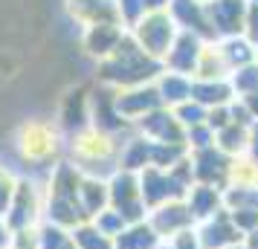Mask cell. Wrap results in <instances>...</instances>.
I'll return each mask as SVG.
<instances>
[{
  "instance_id": "52a82bcc",
  "label": "cell",
  "mask_w": 258,
  "mask_h": 249,
  "mask_svg": "<svg viewBox=\"0 0 258 249\" xmlns=\"http://www.w3.org/2000/svg\"><path fill=\"white\" fill-rule=\"evenodd\" d=\"M6 226L9 229H29V226H38L44 220V189L35 186L32 180L18 177V189H15V197L9 203V212H6Z\"/></svg>"
},
{
  "instance_id": "ac0fdd59",
  "label": "cell",
  "mask_w": 258,
  "mask_h": 249,
  "mask_svg": "<svg viewBox=\"0 0 258 249\" xmlns=\"http://www.w3.org/2000/svg\"><path fill=\"white\" fill-rule=\"evenodd\" d=\"M79 203H82V212L87 220H93L99 212H105L107 209V177L84 174L82 186H79Z\"/></svg>"
},
{
  "instance_id": "8d00e7d4",
  "label": "cell",
  "mask_w": 258,
  "mask_h": 249,
  "mask_svg": "<svg viewBox=\"0 0 258 249\" xmlns=\"http://www.w3.org/2000/svg\"><path fill=\"white\" fill-rule=\"evenodd\" d=\"M244 249H258V229H255V232H249V240H246Z\"/></svg>"
},
{
  "instance_id": "f546056e",
  "label": "cell",
  "mask_w": 258,
  "mask_h": 249,
  "mask_svg": "<svg viewBox=\"0 0 258 249\" xmlns=\"http://www.w3.org/2000/svg\"><path fill=\"white\" fill-rule=\"evenodd\" d=\"M177 122L183 125V128H195V125H203V119H206V107L198 105V102H183V105H177Z\"/></svg>"
},
{
  "instance_id": "b9f144b4",
  "label": "cell",
  "mask_w": 258,
  "mask_h": 249,
  "mask_svg": "<svg viewBox=\"0 0 258 249\" xmlns=\"http://www.w3.org/2000/svg\"><path fill=\"white\" fill-rule=\"evenodd\" d=\"M70 249H76V246H70Z\"/></svg>"
},
{
  "instance_id": "8992f818",
  "label": "cell",
  "mask_w": 258,
  "mask_h": 249,
  "mask_svg": "<svg viewBox=\"0 0 258 249\" xmlns=\"http://www.w3.org/2000/svg\"><path fill=\"white\" fill-rule=\"evenodd\" d=\"M128 35L137 41V47H140L145 55L163 61L165 52H168L171 44H174L177 29H174V21H171L165 12H148L137 26H131Z\"/></svg>"
},
{
  "instance_id": "44dd1931",
  "label": "cell",
  "mask_w": 258,
  "mask_h": 249,
  "mask_svg": "<svg viewBox=\"0 0 258 249\" xmlns=\"http://www.w3.org/2000/svg\"><path fill=\"white\" fill-rule=\"evenodd\" d=\"M157 90V96H160V102L165 105H183V102H188L191 99V81H188L186 75H180V72H163V78H160V84L154 87Z\"/></svg>"
},
{
  "instance_id": "9c48e42d",
  "label": "cell",
  "mask_w": 258,
  "mask_h": 249,
  "mask_svg": "<svg viewBox=\"0 0 258 249\" xmlns=\"http://www.w3.org/2000/svg\"><path fill=\"white\" fill-rule=\"evenodd\" d=\"M145 223L154 229V235L160 237V240H168V237L180 235V232H186L195 226L191 220V214H188L186 203L183 200H171V203H163V206H157L151 212L145 214Z\"/></svg>"
},
{
  "instance_id": "f1b7e54d",
  "label": "cell",
  "mask_w": 258,
  "mask_h": 249,
  "mask_svg": "<svg viewBox=\"0 0 258 249\" xmlns=\"http://www.w3.org/2000/svg\"><path fill=\"white\" fill-rule=\"evenodd\" d=\"M15 189H18V174L9 171L6 165H0V217H6V212H9Z\"/></svg>"
},
{
  "instance_id": "60d3db41",
  "label": "cell",
  "mask_w": 258,
  "mask_h": 249,
  "mask_svg": "<svg viewBox=\"0 0 258 249\" xmlns=\"http://www.w3.org/2000/svg\"><path fill=\"white\" fill-rule=\"evenodd\" d=\"M229 249H244V246H229Z\"/></svg>"
},
{
  "instance_id": "484cf974",
  "label": "cell",
  "mask_w": 258,
  "mask_h": 249,
  "mask_svg": "<svg viewBox=\"0 0 258 249\" xmlns=\"http://www.w3.org/2000/svg\"><path fill=\"white\" fill-rule=\"evenodd\" d=\"M223 203L229 206V212H241V209L258 212V191L244 189V186H238V189H232L229 194H226V197H223Z\"/></svg>"
},
{
  "instance_id": "ba28073f",
  "label": "cell",
  "mask_w": 258,
  "mask_h": 249,
  "mask_svg": "<svg viewBox=\"0 0 258 249\" xmlns=\"http://www.w3.org/2000/svg\"><path fill=\"white\" fill-rule=\"evenodd\" d=\"M163 107L160 96L154 87L142 84V87H128V90H113V110L122 122H140L148 116L151 110Z\"/></svg>"
},
{
  "instance_id": "603a6c76",
  "label": "cell",
  "mask_w": 258,
  "mask_h": 249,
  "mask_svg": "<svg viewBox=\"0 0 258 249\" xmlns=\"http://www.w3.org/2000/svg\"><path fill=\"white\" fill-rule=\"evenodd\" d=\"M212 24L221 32H235L238 29V18H241V3L238 0H215L209 6Z\"/></svg>"
},
{
  "instance_id": "8fae6325",
  "label": "cell",
  "mask_w": 258,
  "mask_h": 249,
  "mask_svg": "<svg viewBox=\"0 0 258 249\" xmlns=\"http://www.w3.org/2000/svg\"><path fill=\"white\" fill-rule=\"evenodd\" d=\"M195 235L200 240V249H229L241 240V232L232 226L226 212H215L212 217L195 223Z\"/></svg>"
},
{
  "instance_id": "277c9868",
  "label": "cell",
  "mask_w": 258,
  "mask_h": 249,
  "mask_svg": "<svg viewBox=\"0 0 258 249\" xmlns=\"http://www.w3.org/2000/svg\"><path fill=\"white\" fill-rule=\"evenodd\" d=\"M18 156L32 168H52L61 159V131L52 122L44 119H29L21 125L18 139H15Z\"/></svg>"
},
{
  "instance_id": "5bb4252c",
  "label": "cell",
  "mask_w": 258,
  "mask_h": 249,
  "mask_svg": "<svg viewBox=\"0 0 258 249\" xmlns=\"http://www.w3.org/2000/svg\"><path fill=\"white\" fill-rule=\"evenodd\" d=\"M198 58H200V41L198 35H191V32H180L174 38V44L171 49L165 52V67L171 72H180V75H186L198 67Z\"/></svg>"
},
{
  "instance_id": "d590c367",
  "label": "cell",
  "mask_w": 258,
  "mask_h": 249,
  "mask_svg": "<svg viewBox=\"0 0 258 249\" xmlns=\"http://www.w3.org/2000/svg\"><path fill=\"white\" fill-rule=\"evenodd\" d=\"M171 0H145V12H163V6H168Z\"/></svg>"
},
{
  "instance_id": "7402d4cb",
  "label": "cell",
  "mask_w": 258,
  "mask_h": 249,
  "mask_svg": "<svg viewBox=\"0 0 258 249\" xmlns=\"http://www.w3.org/2000/svg\"><path fill=\"white\" fill-rule=\"evenodd\" d=\"M70 240L76 249H113V237L102 235L90 220H84L76 229H70Z\"/></svg>"
},
{
  "instance_id": "f35d334b",
  "label": "cell",
  "mask_w": 258,
  "mask_h": 249,
  "mask_svg": "<svg viewBox=\"0 0 258 249\" xmlns=\"http://www.w3.org/2000/svg\"><path fill=\"white\" fill-rule=\"evenodd\" d=\"M157 249H171V246H168V243H165V240H163V243H160V246H157Z\"/></svg>"
},
{
  "instance_id": "4316f807",
  "label": "cell",
  "mask_w": 258,
  "mask_h": 249,
  "mask_svg": "<svg viewBox=\"0 0 258 249\" xmlns=\"http://www.w3.org/2000/svg\"><path fill=\"white\" fill-rule=\"evenodd\" d=\"M116 12H119V24L131 29V26H137L145 18V0H116Z\"/></svg>"
},
{
  "instance_id": "5b68a950",
  "label": "cell",
  "mask_w": 258,
  "mask_h": 249,
  "mask_svg": "<svg viewBox=\"0 0 258 249\" xmlns=\"http://www.w3.org/2000/svg\"><path fill=\"white\" fill-rule=\"evenodd\" d=\"M107 209H113L125 223H142L145 220L148 209H145L140 194V174L116 168L107 177Z\"/></svg>"
},
{
  "instance_id": "3957f363",
  "label": "cell",
  "mask_w": 258,
  "mask_h": 249,
  "mask_svg": "<svg viewBox=\"0 0 258 249\" xmlns=\"http://www.w3.org/2000/svg\"><path fill=\"white\" fill-rule=\"evenodd\" d=\"M67 154H70V162L82 174H93V177H102L99 168L105 165L107 174L116 171V156H119V142L116 133L99 131L93 125H87L82 131L70 133V142H67Z\"/></svg>"
},
{
  "instance_id": "ffe728a7",
  "label": "cell",
  "mask_w": 258,
  "mask_h": 249,
  "mask_svg": "<svg viewBox=\"0 0 258 249\" xmlns=\"http://www.w3.org/2000/svg\"><path fill=\"white\" fill-rule=\"evenodd\" d=\"M163 243L154 235V229L145 220L142 223H128L122 229V235L113 237V249H157Z\"/></svg>"
},
{
  "instance_id": "2e32d148",
  "label": "cell",
  "mask_w": 258,
  "mask_h": 249,
  "mask_svg": "<svg viewBox=\"0 0 258 249\" xmlns=\"http://www.w3.org/2000/svg\"><path fill=\"white\" fill-rule=\"evenodd\" d=\"M183 203H186L191 220H195V223H200V220L212 217L215 212H221L223 197L218 194V189H215V186H200V183H198V186H191V189L186 191Z\"/></svg>"
},
{
  "instance_id": "1f68e13d",
  "label": "cell",
  "mask_w": 258,
  "mask_h": 249,
  "mask_svg": "<svg viewBox=\"0 0 258 249\" xmlns=\"http://www.w3.org/2000/svg\"><path fill=\"white\" fill-rule=\"evenodd\" d=\"M235 87L238 90H258V70H241L238 72V78H235Z\"/></svg>"
},
{
  "instance_id": "4fadbf2b",
  "label": "cell",
  "mask_w": 258,
  "mask_h": 249,
  "mask_svg": "<svg viewBox=\"0 0 258 249\" xmlns=\"http://www.w3.org/2000/svg\"><path fill=\"white\" fill-rule=\"evenodd\" d=\"M67 12L84 29L96 24H119L116 0H67Z\"/></svg>"
},
{
  "instance_id": "30bf717a",
  "label": "cell",
  "mask_w": 258,
  "mask_h": 249,
  "mask_svg": "<svg viewBox=\"0 0 258 249\" xmlns=\"http://www.w3.org/2000/svg\"><path fill=\"white\" fill-rule=\"evenodd\" d=\"M140 131L148 142L160 145H186V128L177 122L174 113H168L165 107H157L148 116L140 119Z\"/></svg>"
},
{
  "instance_id": "74e56055",
  "label": "cell",
  "mask_w": 258,
  "mask_h": 249,
  "mask_svg": "<svg viewBox=\"0 0 258 249\" xmlns=\"http://www.w3.org/2000/svg\"><path fill=\"white\" fill-rule=\"evenodd\" d=\"M249 107H252V110L258 113V96H252V102H249Z\"/></svg>"
},
{
  "instance_id": "836d02e7",
  "label": "cell",
  "mask_w": 258,
  "mask_h": 249,
  "mask_svg": "<svg viewBox=\"0 0 258 249\" xmlns=\"http://www.w3.org/2000/svg\"><path fill=\"white\" fill-rule=\"evenodd\" d=\"M9 243H12V229L0 217V249H9Z\"/></svg>"
},
{
  "instance_id": "6da1fadb",
  "label": "cell",
  "mask_w": 258,
  "mask_h": 249,
  "mask_svg": "<svg viewBox=\"0 0 258 249\" xmlns=\"http://www.w3.org/2000/svg\"><path fill=\"white\" fill-rule=\"evenodd\" d=\"M82 171L70 159H58L49 168V180L44 186V220L61 226V229H76L87 217L79 203V186H82Z\"/></svg>"
},
{
  "instance_id": "83f0119b",
  "label": "cell",
  "mask_w": 258,
  "mask_h": 249,
  "mask_svg": "<svg viewBox=\"0 0 258 249\" xmlns=\"http://www.w3.org/2000/svg\"><path fill=\"white\" fill-rule=\"evenodd\" d=\"M90 223L96 226V229H99V232H102V235H107V237H116V235H122V229H125V220H122V217H119L116 212H113V209H105V212H99L93 217V220H90Z\"/></svg>"
},
{
  "instance_id": "7a4b0ae2",
  "label": "cell",
  "mask_w": 258,
  "mask_h": 249,
  "mask_svg": "<svg viewBox=\"0 0 258 249\" xmlns=\"http://www.w3.org/2000/svg\"><path fill=\"white\" fill-rule=\"evenodd\" d=\"M160 72H163V61L145 55L128 32H125L122 44L116 47V52L110 58L99 61V81L105 87H113V90L142 87V84H148Z\"/></svg>"
},
{
  "instance_id": "d6986e66",
  "label": "cell",
  "mask_w": 258,
  "mask_h": 249,
  "mask_svg": "<svg viewBox=\"0 0 258 249\" xmlns=\"http://www.w3.org/2000/svg\"><path fill=\"white\" fill-rule=\"evenodd\" d=\"M151 165V142L145 136H134L128 142H119V156H116V168L140 174Z\"/></svg>"
},
{
  "instance_id": "cb8c5ba5",
  "label": "cell",
  "mask_w": 258,
  "mask_h": 249,
  "mask_svg": "<svg viewBox=\"0 0 258 249\" xmlns=\"http://www.w3.org/2000/svg\"><path fill=\"white\" fill-rule=\"evenodd\" d=\"M70 229H61V226L41 220L38 223V249H70Z\"/></svg>"
},
{
  "instance_id": "4dcf8cb0",
  "label": "cell",
  "mask_w": 258,
  "mask_h": 249,
  "mask_svg": "<svg viewBox=\"0 0 258 249\" xmlns=\"http://www.w3.org/2000/svg\"><path fill=\"white\" fill-rule=\"evenodd\" d=\"M165 243L171 249H200V240H198V235H195V226L186 229V232H180V235H174V237H168Z\"/></svg>"
},
{
  "instance_id": "d6a6232c",
  "label": "cell",
  "mask_w": 258,
  "mask_h": 249,
  "mask_svg": "<svg viewBox=\"0 0 258 249\" xmlns=\"http://www.w3.org/2000/svg\"><path fill=\"white\" fill-rule=\"evenodd\" d=\"M221 145L226 148V151H232V148H241V131L226 125V128L221 131Z\"/></svg>"
},
{
  "instance_id": "7c38bea8",
  "label": "cell",
  "mask_w": 258,
  "mask_h": 249,
  "mask_svg": "<svg viewBox=\"0 0 258 249\" xmlns=\"http://www.w3.org/2000/svg\"><path fill=\"white\" fill-rule=\"evenodd\" d=\"M125 26L122 24H96V26H87L82 32V47L84 52L96 61H105L110 58L116 47L122 44V38H125Z\"/></svg>"
},
{
  "instance_id": "e0dca14e",
  "label": "cell",
  "mask_w": 258,
  "mask_h": 249,
  "mask_svg": "<svg viewBox=\"0 0 258 249\" xmlns=\"http://www.w3.org/2000/svg\"><path fill=\"white\" fill-rule=\"evenodd\" d=\"M168 6H171V21L183 24L186 32H191V35H198V38L212 35V26L206 21V12L200 9V3H195V0H171Z\"/></svg>"
},
{
  "instance_id": "e575fe53",
  "label": "cell",
  "mask_w": 258,
  "mask_h": 249,
  "mask_svg": "<svg viewBox=\"0 0 258 249\" xmlns=\"http://www.w3.org/2000/svg\"><path fill=\"white\" fill-rule=\"evenodd\" d=\"M229 58L232 61H246L249 58V49H246L244 44H232V47H229Z\"/></svg>"
},
{
  "instance_id": "ab89813d",
  "label": "cell",
  "mask_w": 258,
  "mask_h": 249,
  "mask_svg": "<svg viewBox=\"0 0 258 249\" xmlns=\"http://www.w3.org/2000/svg\"><path fill=\"white\" fill-rule=\"evenodd\" d=\"M255 156H258V131H255Z\"/></svg>"
},
{
  "instance_id": "d4e9b609",
  "label": "cell",
  "mask_w": 258,
  "mask_h": 249,
  "mask_svg": "<svg viewBox=\"0 0 258 249\" xmlns=\"http://www.w3.org/2000/svg\"><path fill=\"white\" fill-rule=\"evenodd\" d=\"M229 96L226 84H212V81H191V102L198 105H221Z\"/></svg>"
},
{
  "instance_id": "9a60e30c",
  "label": "cell",
  "mask_w": 258,
  "mask_h": 249,
  "mask_svg": "<svg viewBox=\"0 0 258 249\" xmlns=\"http://www.w3.org/2000/svg\"><path fill=\"white\" fill-rule=\"evenodd\" d=\"M191 165V180H198L200 186H215L221 183L223 174H226V156L215 148H198L195 159L188 162Z\"/></svg>"
}]
</instances>
